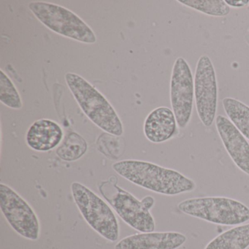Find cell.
<instances>
[{
    "instance_id": "cell-1",
    "label": "cell",
    "mask_w": 249,
    "mask_h": 249,
    "mask_svg": "<svg viewBox=\"0 0 249 249\" xmlns=\"http://www.w3.org/2000/svg\"><path fill=\"white\" fill-rule=\"evenodd\" d=\"M119 176L155 193L175 196L196 189L193 180L179 172L140 160H123L112 166Z\"/></svg>"
},
{
    "instance_id": "cell-2",
    "label": "cell",
    "mask_w": 249,
    "mask_h": 249,
    "mask_svg": "<svg viewBox=\"0 0 249 249\" xmlns=\"http://www.w3.org/2000/svg\"><path fill=\"white\" fill-rule=\"evenodd\" d=\"M65 81L84 114L100 129L115 136L124 133L123 124L107 99L85 78L68 72Z\"/></svg>"
},
{
    "instance_id": "cell-3",
    "label": "cell",
    "mask_w": 249,
    "mask_h": 249,
    "mask_svg": "<svg viewBox=\"0 0 249 249\" xmlns=\"http://www.w3.org/2000/svg\"><path fill=\"white\" fill-rule=\"evenodd\" d=\"M112 190L107 181L99 186V190L106 200L111 205L119 216L126 224L141 232H152L155 230V221L150 210L155 204V199L146 196L141 200L133 195L110 182Z\"/></svg>"
},
{
    "instance_id": "cell-4",
    "label": "cell",
    "mask_w": 249,
    "mask_h": 249,
    "mask_svg": "<svg viewBox=\"0 0 249 249\" xmlns=\"http://www.w3.org/2000/svg\"><path fill=\"white\" fill-rule=\"evenodd\" d=\"M178 208L186 215L219 225H238L249 221V208L231 198H191L180 202Z\"/></svg>"
},
{
    "instance_id": "cell-5",
    "label": "cell",
    "mask_w": 249,
    "mask_h": 249,
    "mask_svg": "<svg viewBox=\"0 0 249 249\" xmlns=\"http://www.w3.org/2000/svg\"><path fill=\"white\" fill-rule=\"evenodd\" d=\"M71 193L87 224L106 240L116 241L120 234L119 221L106 201L79 182L71 184Z\"/></svg>"
},
{
    "instance_id": "cell-6",
    "label": "cell",
    "mask_w": 249,
    "mask_h": 249,
    "mask_svg": "<svg viewBox=\"0 0 249 249\" xmlns=\"http://www.w3.org/2000/svg\"><path fill=\"white\" fill-rule=\"evenodd\" d=\"M29 8L43 25L56 34L87 44L97 41L89 26L68 8L45 2H31Z\"/></svg>"
},
{
    "instance_id": "cell-7",
    "label": "cell",
    "mask_w": 249,
    "mask_h": 249,
    "mask_svg": "<svg viewBox=\"0 0 249 249\" xmlns=\"http://www.w3.org/2000/svg\"><path fill=\"white\" fill-rule=\"evenodd\" d=\"M0 209L13 230L24 238L38 240L40 224L30 204L12 188L0 183Z\"/></svg>"
},
{
    "instance_id": "cell-8",
    "label": "cell",
    "mask_w": 249,
    "mask_h": 249,
    "mask_svg": "<svg viewBox=\"0 0 249 249\" xmlns=\"http://www.w3.org/2000/svg\"><path fill=\"white\" fill-rule=\"evenodd\" d=\"M194 83L196 113L204 126L210 127L216 118L218 84L215 68L208 55L198 59Z\"/></svg>"
},
{
    "instance_id": "cell-9",
    "label": "cell",
    "mask_w": 249,
    "mask_h": 249,
    "mask_svg": "<svg viewBox=\"0 0 249 249\" xmlns=\"http://www.w3.org/2000/svg\"><path fill=\"white\" fill-rule=\"evenodd\" d=\"M170 95L178 127L184 129L189 125L193 113L195 83L190 66L181 56L177 58L173 65Z\"/></svg>"
},
{
    "instance_id": "cell-10",
    "label": "cell",
    "mask_w": 249,
    "mask_h": 249,
    "mask_svg": "<svg viewBox=\"0 0 249 249\" xmlns=\"http://www.w3.org/2000/svg\"><path fill=\"white\" fill-rule=\"evenodd\" d=\"M217 132L226 151L236 166L249 176V142L243 134L225 116L215 118Z\"/></svg>"
},
{
    "instance_id": "cell-11",
    "label": "cell",
    "mask_w": 249,
    "mask_h": 249,
    "mask_svg": "<svg viewBox=\"0 0 249 249\" xmlns=\"http://www.w3.org/2000/svg\"><path fill=\"white\" fill-rule=\"evenodd\" d=\"M186 241L184 234L176 231L141 232L122 239L115 249H177Z\"/></svg>"
},
{
    "instance_id": "cell-12",
    "label": "cell",
    "mask_w": 249,
    "mask_h": 249,
    "mask_svg": "<svg viewBox=\"0 0 249 249\" xmlns=\"http://www.w3.org/2000/svg\"><path fill=\"white\" fill-rule=\"evenodd\" d=\"M144 134L150 142L161 143L178 134V125L171 109L159 107L153 110L145 119Z\"/></svg>"
},
{
    "instance_id": "cell-13",
    "label": "cell",
    "mask_w": 249,
    "mask_h": 249,
    "mask_svg": "<svg viewBox=\"0 0 249 249\" xmlns=\"http://www.w3.org/2000/svg\"><path fill=\"white\" fill-rule=\"evenodd\" d=\"M64 132L59 124L50 119L36 121L29 128L26 135L27 145L40 152L51 151L63 139Z\"/></svg>"
},
{
    "instance_id": "cell-14",
    "label": "cell",
    "mask_w": 249,
    "mask_h": 249,
    "mask_svg": "<svg viewBox=\"0 0 249 249\" xmlns=\"http://www.w3.org/2000/svg\"><path fill=\"white\" fill-rule=\"evenodd\" d=\"M249 246V224L227 230L211 240L205 249H246Z\"/></svg>"
},
{
    "instance_id": "cell-15",
    "label": "cell",
    "mask_w": 249,
    "mask_h": 249,
    "mask_svg": "<svg viewBox=\"0 0 249 249\" xmlns=\"http://www.w3.org/2000/svg\"><path fill=\"white\" fill-rule=\"evenodd\" d=\"M222 105L229 119L249 141V106L232 97L223 99Z\"/></svg>"
},
{
    "instance_id": "cell-16",
    "label": "cell",
    "mask_w": 249,
    "mask_h": 249,
    "mask_svg": "<svg viewBox=\"0 0 249 249\" xmlns=\"http://www.w3.org/2000/svg\"><path fill=\"white\" fill-rule=\"evenodd\" d=\"M88 150V144L79 134L71 132L56 150L58 157L65 161H74L81 159Z\"/></svg>"
},
{
    "instance_id": "cell-17",
    "label": "cell",
    "mask_w": 249,
    "mask_h": 249,
    "mask_svg": "<svg viewBox=\"0 0 249 249\" xmlns=\"http://www.w3.org/2000/svg\"><path fill=\"white\" fill-rule=\"evenodd\" d=\"M178 2L211 17H226L231 11L230 7L224 0H178Z\"/></svg>"
},
{
    "instance_id": "cell-18",
    "label": "cell",
    "mask_w": 249,
    "mask_h": 249,
    "mask_svg": "<svg viewBox=\"0 0 249 249\" xmlns=\"http://www.w3.org/2000/svg\"><path fill=\"white\" fill-rule=\"evenodd\" d=\"M0 101L10 108L19 110L22 108L23 103L18 90L9 77L0 71Z\"/></svg>"
},
{
    "instance_id": "cell-19",
    "label": "cell",
    "mask_w": 249,
    "mask_h": 249,
    "mask_svg": "<svg viewBox=\"0 0 249 249\" xmlns=\"http://www.w3.org/2000/svg\"><path fill=\"white\" fill-rule=\"evenodd\" d=\"M225 2L229 6L233 7V8H242L249 3V0H237V1L226 0Z\"/></svg>"
},
{
    "instance_id": "cell-20",
    "label": "cell",
    "mask_w": 249,
    "mask_h": 249,
    "mask_svg": "<svg viewBox=\"0 0 249 249\" xmlns=\"http://www.w3.org/2000/svg\"><path fill=\"white\" fill-rule=\"evenodd\" d=\"M244 40L245 41H246V43H247L249 46V34L246 35V36H245Z\"/></svg>"
}]
</instances>
